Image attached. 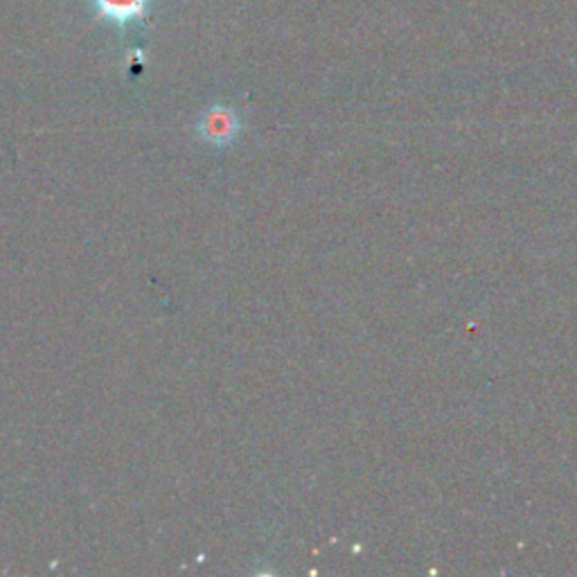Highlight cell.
Listing matches in <instances>:
<instances>
[{
  "label": "cell",
  "instance_id": "6da1fadb",
  "mask_svg": "<svg viewBox=\"0 0 577 577\" xmlns=\"http://www.w3.org/2000/svg\"><path fill=\"white\" fill-rule=\"evenodd\" d=\"M197 129H199V136L203 142H208L212 147H228L237 140V136L241 131V122L230 107L217 105V107H210L201 116Z\"/></svg>",
  "mask_w": 577,
  "mask_h": 577
},
{
  "label": "cell",
  "instance_id": "7a4b0ae2",
  "mask_svg": "<svg viewBox=\"0 0 577 577\" xmlns=\"http://www.w3.org/2000/svg\"><path fill=\"white\" fill-rule=\"evenodd\" d=\"M151 0H93L100 19L120 28L140 21L147 14Z\"/></svg>",
  "mask_w": 577,
  "mask_h": 577
}]
</instances>
